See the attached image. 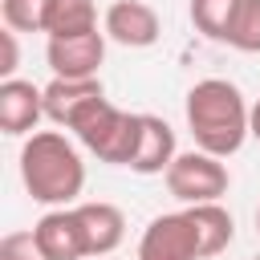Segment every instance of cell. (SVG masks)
Returning a JSON list of instances; mask_svg holds the SVG:
<instances>
[{"instance_id":"ac0fdd59","label":"cell","mask_w":260,"mask_h":260,"mask_svg":"<svg viewBox=\"0 0 260 260\" xmlns=\"http://www.w3.org/2000/svg\"><path fill=\"white\" fill-rule=\"evenodd\" d=\"M0 260H49L32 232H8L0 240Z\"/></svg>"},{"instance_id":"5bb4252c","label":"cell","mask_w":260,"mask_h":260,"mask_svg":"<svg viewBox=\"0 0 260 260\" xmlns=\"http://www.w3.org/2000/svg\"><path fill=\"white\" fill-rule=\"evenodd\" d=\"M85 32H98V4L93 0H53L45 37L61 41V37H85Z\"/></svg>"},{"instance_id":"44dd1931","label":"cell","mask_w":260,"mask_h":260,"mask_svg":"<svg viewBox=\"0 0 260 260\" xmlns=\"http://www.w3.org/2000/svg\"><path fill=\"white\" fill-rule=\"evenodd\" d=\"M256 232H260V207H256Z\"/></svg>"},{"instance_id":"9c48e42d","label":"cell","mask_w":260,"mask_h":260,"mask_svg":"<svg viewBox=\"0 0 260 260\" xmlns=\"http://www.w3.org/2000/svg\"><path fill=\"white\" fill-rule=\"evenodd\" d=\"M45 118V89L24 81V77H8L0 81V130L8 138L20 134H37V122Z\"/></svg>"},{"instance_id":"ffe728a7","label":"cell","mask_w":260,"mask_h":260,"mask_svg":"<svg viewBox=\"0 0 260 260\" xmlns=\"http://www.w3.org/2000/svg\"><path fill=\"white\" fill-rule=\"evenodd\" d=\"M252 138L260 142V98L252 102Z\"/></svg>"},{"instance_id":"8fae6325","label":"cell","mask_w":260,"mask_h":260,"mask_svg":"<svg viewBox=\"0 0 260 260\" xmlns=\"http://www.w3.org/2000/svg\"><path fill=\"white\" fill-rule=\"evenodd\" d=\"M175 158H179V146H175L171 122L158 118V114H142V134H138V150H134L130 171H138V175H167V167Z\"/></svg>"},{"instance_id":"5b68a950","label":"cell","mask_w":260,"mask_h":260,"mask_svg":"<svg viewBox=\"0 0 260 260\" xmlns=\"http://www.w3.org/2000/svg\"><path fill=\"white\" fill-rule=\"evenodd\" d=\"M138 260H203L199 232H195L191 215H187V211L154 215V219L142 228Z\"/></svg>"},{"instance_id":"30bf717a","label":"cell","mask_w":260,"mask_h":260,"mask_svg":"<svg viewBox=\"0 0 260 260\" xmlns=\"http://www.w3.org/2000/svg\"><path fill=\"white\" fill-rule=\"evenodd\" d=\"M98 98H106V89H102L98 77H81V81L77 77H53L45 85V118L53 126H61V130H73V122Z\"/></svg>"},{"instance_id":"3957f363","label":"cell","mask_w":260,"mask_h":260,"mask_svg":"<svg viewBox=\"0 0 260 260\" xmlns=\"http://www.w3.org/2000/svg\"><path fill=\"white\" fill-rule=\"evenodd\" d=\"M77 142L110 167H130L134 150H138V134H142V114L118 110L110 98H98L77 122H73Z\"/></svg>"},{"instance_id":"8992f818","label":"cell","mask_w":260,"mask_h":260,"mask_svg":"<svg viewBox=\"0 0 260 260\" xmlns=\"http://www.w3.org/2000/svg\"><path fill=\"white\" fill-rule=\"evenodd\" d=\"M102 32L122 49H150L162 37V20L146 0H114L102 16Z\"/></svg>"},{"instance_id":"7a4b0ae2","label":"cell","mask_w":260,"mask_h":260,"mask_svg":"<svg viewBox=\"0 0 260 260\" xmlns=\"http://www.w3.org/2000/svg\"><path fill=\"white\" fill-rule=\"evenodd\" d=\"M20 183L45 207H73L85 187V162L61 130H37L20 146Z\"/></svg>"},{"instance_id":"2e32d148","label":"cell","mask_w":260,"mask_h":260,"mask_svg":"<svg viewBox=\"0 0 260 260\" xmlns=\"http://www.w3.org/2000/svg\"><path fill=\"white\" fill-rule=\"evenodd\" d=\"M49 8H53V0H0L4 28H12V32H45Z\"/></svg>"},{"instance_id":"ba28073f","label":"cell","mask_w":260,"mask_h":260,"mask_svg":"<svg viewBox=\"0 0 260 260\" xmlns=\"http://www.w3.org/2000/svg\"><path fill=\"white\" fill-rule=\"evenodd\" d=\"M45 61L53 77H98L106 61V32H85V37H61L45 45Z\"/></svg>"},{"instance_id":"7c38bea8","label":"cell","mask_w":260,"mask_h":260,"mask_svg":"<svg viewBox=\"0 0 260 260\" xmlns=\"http://www.w3.org/2000/svg\"><path fill=\"white\" fill-rule=\"evenodd\" d=\"M73 207L81 215L89 256H110L126 240V215H122V207H114L106 199H98V203H73Z\"/></svg>"},{"instance_id":"277c9868","label":"cell","mask_w":260,"mask_h":260,"mask_svg":"<svg viewBox=\"0 0 260 260\" xmlns=\"http://www.w3.org/2000/svg\"><path fill=\"white\" fill-rule=\"evenodd\" d=\"M162 179H167V191L179 203H187V207H195V203H219V195H228V187H232V175H228L223 158H215L207 150L179 154L167 167Z\"/></svg>"},{"instance_id":"7402d4cb","label":"cell","mask_w":260,"mask_h":260,"mask_svg":"<svg viewBox=\"0 0 260 260\" xmlns=\"http://www.w3.org/2000/svg\"><path fill=\"white\" fill-rule=\"evenodd\" d=\"M256 260H260V256H256Z\"/></svg>"},{"instance_id":"9a60e30c","label":"cell","mask_w":260,"mask_h":260,"mask_svg":"<svg viewBox=\"0 0 260 260\" xmlns=\"http://www.w3.org/2000/svg\"><path fill=\"white\" fill-rule=\"evenodd\" d=\"M240 0H191V24L195 32H203L207 41H228V28H232V16H236Z\"/></svg>"},{"instance_id":"4fadbf2b","label":"cell","mask_w":260,"mask_h":260,"mask_svg":"<svg viewBox=\"0 0 260 260\" xmlns=\"http://www.w3.org/2000/svg\"><path fill=\"white\" fill-rule=\"evenodd\" d=\"M187 215H191V223H195V232H199L203 260H207V256H219V252L232 244L236 223H232V211H228L223 203H195V207H187Z\"/></svg>"},{"instance_id":"d6986e66","label":"cell","mask_w":260,"mask_h":260,"mask_svg":"<svg viewBox=\"0 0 260 260\" xmlns=\"http://www.w3.org/2000/svg\"><path fill=\"white\" fill-rule=\"evenodd\" d=\"M0 41H4V61H0V73H4V81H8V77H16L20 49H16V32H12V28H4V32H0Z\"/></svg>"},{"instance_id":"6da1fadb","label":"cell","mask_w":260,"mask_h":260,"mask_svg":"<svg viewBox=\"0 0 260 260\" xmlns=\"http://www.w3.org/2000/svg\"><path fill=\"white\" fill-rule=\"evenodd\" d=\"M187 130L195 138V150L228 158L252 134V106L236 81L203 77L187 89Z\"/></svg>"},{"instance_id":"52a82bcc","label":"cell","mask_w":260,"mask_h":260,"mask_svg":"<svg viewBox=\"0 0 260 260\" xmlns=\"http://www.w3.org/2000/svg\"><path fill=\"white\" fill-rule=\"evenodd\" d=\"M32 236H37V244H41V252L49 260H85L89 256L77 207H49L32 223Z\"/></svg>"},{"instance_id":"e0dca14e","label":"cell","mask_w":260,"mask_h":260,"mask_svg":"<svg viewBox=\"0 0 260 260\" xmlns=\"http://www.w3.org/2000/svg\"><path fill=\"white\" fill-rule=\"evenodd\" d=\"M223 45L236 53H260V0H240Z\"/></svg>"}]
</instances>
